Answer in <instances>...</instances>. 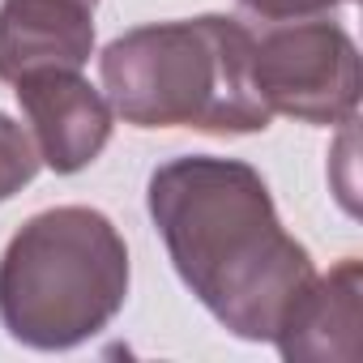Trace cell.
<instances>
[{
	"mask_svg": "<svg viewBox=\"0 0 363 363\" xmlns=\"http://www.w3.org/2000/svg\"><path fill=\"white\" fill-rule=\"evenodd\" d=\"M145 210L197 303L227 333L274 342L316 265L282 227L261 171L240 158L179 154L154 167Z\"/></svg>",
	"mask_w": 363,
	"mask_h": 363,
	"instance_id": "6da1fadb",
	"label": "cell"
},
{
	"mask_svg": "<svg viewBox=\"0 0 363 363\" xmlns=\"http://www.w3.org/2000/svg\"><path fill=\"white\" fill-rule=\"evenodd\" d=\"M99 77L103 99L133 128L240 137L274 120L252 82V30L223 13L150 22L111 39Z\"/></svg>",
	"mask_w": 363,
	"mask_h": 363,
	"instance_id": "7a4b0ae2",
	"label": "cell"
},
{
	"mask_svg": "<svg viewBox=\"0 0 363 363\" xmlns=\"http://www.w3.org/2000/svg\"><path fill=\"white\" fill-rule=\"evenodd\" d=\"M128 299V244L90 206H56L18 227L0 257V325L30 350H73Z\"/></svg>",
	"mask_w": 363,
	"mask_h": 363,
	"instance_id": "3957f363",
	"label": "cell"
},
{
	"mask_svg": "<svg viewBox=\"0 0 363 363\" xmlns=\"http://www.w3.org/2000/svg\"><path fill=\"white\" fill-rule=\"evenodd\" d=\"M252 82L269 116L299 124H354L359 48L329 18L265 22L252 35Z\"/></svg>",
	"mask_w": 363,
	"mask_h": 363,
	"instance_id": "277c9868",
	"label": "cell"
},
{
	"mask_svg": "<svg viewBox=\"0 0 363 363\" xmlns=\"http://www.w3.org/2000/svg\"><path fill=\"white\" fill-rule=\"evenodd\" d=\"M22 116L30 124V141L56 175L86 171L111 141L116 111L111 103L82 77V69H48L13 82Z\"/></svg>",
	"mask_w": 363,
	"mask_h": 363,
	"instance_id": "5b68a950",
	"label": "cell"
},
{
	"mask_svg": "<svg viewBox=\"0 0 363 363\" xmlns=\"http://www.w3.org/2000/svg\"><path fill=\"white\" fill-rule=\"evenodd\" d=\"M359 295L363 265L359 257H342L329 274H312V282L286 308L274 342L291 363H354L359 359Z\"/></svg>",
	"mask_w": 363,
	"mask_h": 363,
	"instance_id": "8992f818",
	"label": "cell"
},
{
	"mask_svg": "<svg viewBox=\"0 0 363 363\" xmlns=\"http://www.w3.org/2000/svg\"><path fill=\"white\" fill-rule=\"evenodd\" d=\"M94 56V9L82 0H5L0 5V82L48 69H82Z\"/></svg>",
	"mask_w": 363,
	"mask_h": 363,
	"instance_id": "52a82bcc",
	"label": "cell"
},
{
	"mask_svg": "<svg viewBox=\"0 0 363 363\" xmlns=\"http://www.w3.org/2000/svg\"><path fill=\"white\" fill-rule=\"evenodd\" d=\"M39 167H43V158H39L30 133L13 116L0 111V201L18 197L30 179L39 175Z\"/></svg>",
	"mask_w": 363,
	"mask_h": 363,
	"instance_id": "ba28073f",
	"label": "cell"
},
{
	"mask_svg": "<svg viewBox=\"0 0 363 363\" xmlns=\"http://www.w3.org/2000/svg\"><path fill=\"white\" fill-rule=\"evenodd\" d=\"M350 0H240V9L257 22H299V18H329Z\"/></svg>",
	"mask_w": 363,
	"mask_h": 363,
	"instance_id": "9c48e42d",
	"label": "cell"
},
{
	"mask_svg": "<svg viewBox=\"0 0 363 363\" xmlns=\"http://www.w3.org/2000/svg\"><path fill=\"white\" fill-rule=\"evenodd\" d=\"M82 5H90V9H94V5H99V0H82Z\"/></svg>",
	"mask_w": 363,
	"mask_h": 363,
	"instance_id": "30bf717a",
	"label": "cell"
}]
</instances>
